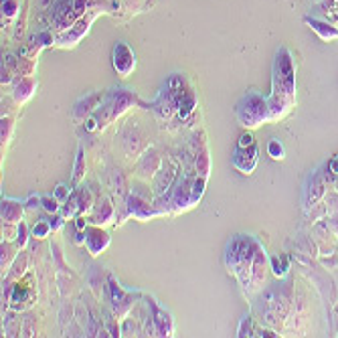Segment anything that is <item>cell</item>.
Returning a JSON list of instances; mask_svg holds the SVG:
<instances>
[{"label": "cell", "instance_id": "20", "mask_svg": "<svg viewBox=\"0 0 338 338\" xmlns=\"http://www.w3.org/2000/svg\"><path fill=\"white\" fill-rule=\"evenodd\" d=\"M320 8H322L320 14H322L326 21H330V23L338 21V0H324Z\"/></svg>", "mask_w": 338, "mask_h": 338}, {"label": "cell", "instance_id": "11", "mask_svg": "<svg viewBox=\"0 0 338 338\" xmlns=\"http://www.w3.org/2000/svg\"><path fill=\"white\" fill-rule=\"evenodd\" d=\"M101 101V93H91V95H87V97H83L81 101H77L75 104V108H73V120L75 122H83L85 117L97 108V104Z\"/></svg>", "mask_w": 338, "mask_h": 338}, {"label": "cell", "instance_id": "28", "mask_svg": "<svg viewBox=\"0 0 338 338\" xmlns=\"http://www.w3.org/2000/svg\"><path fill=\"white\" fill-rule=\"evenodd\" d=\"M27 241H28V227L21 221V223H19V237H16V247L23 249V247L27 245Z\"/></svg>", "mask_w": 338, "mask_h": 338}, {"label": "cell", "instance_id": "16", "mask_svg": "<svg viewBox=\"0 0 338 338\" xmlns=\"http://www.w3.org/2000/svg\"><path fill=\"white\" fill-rule=\"evenodd\" d=\"M195 108H197L195 93L184 89V91L180 93V97H178V112H176V113H178V117H180V120H187V117L195 112Z\"/></svg>", "mask_w": 338, "mask_h": 338}, {"label": "cell", "instance_id": "33", "mask_svg": "<svg viewBox=\"0 0 338 338\" xmlns=\"http://www.w3.org/2000/svg\"><path fill=\"white\" fill-rule=\"evenodd\" d=\"M55 197H57L59 200H67V198H69V187H67V184H57Z\"/></svg>", "mask_w": 338, "mask_h": 338}, {"label": "cell", "instance_id": "23", "mask_svg": "<svg viewBox=\"0 0 338 338\" xmlns=\"http://www.w3.org/2000/svg\"><path fill=\"white\" fill-rule=\"evenodd\" d=\"M19 237V223L2 221V241H16Z\"/></svg>", "mask_w": 338, "mask_h": 338}, {"label": "cell", "instance_id": "31", "mask_svg": "<svg viewBox=\"0 0 338 338\" xmlns=\"http://www.w3.org/2000/svg\"><path fill=\"white\" fill-rule=\"evenodd\" d=\"M255 142H253V136L249 132H243L241 136H239V140H237V148H249V146H253Z\"/></svg>", "mask_w": 338, "mask_h": 338}, {"label": "cell", "instance_id": "24", "mask_svg": "<svg viewBox=\"0 0 338 338\" xmlns=\"http://www.w3.org/2000/svg\"><path fill=\"white\" fill-rule=\"evenodd\" d=\"M85 174V154H83V148H79L77 152V160H75V172H73V180L79 182Z\"/></svg>", "mask_w": 338, "mask_h": 338}, {"label": "cell", "instance_id": "29", "mask_svg": "<svg viewBox=\"0 0 338 338\" xmlns=\"http://www.w3.org/2000/svg\"><path fill=\"white\" fill-rule=\"evenodd\" d=\"M12 120L8 115H4L2 117V144H6L8 140H10V134H12Z\"/></svg>", "mask_w": 338, "mask_h": 338}, {"label": "cell", "instance_id": "2", "mask_svg": "<svg viewBox=\"0 0 338 338\" xmlns=\"http://www.w3.org/2000/svg\"><path fill=\"white\" fill-rule=\"evenodd\" d=\"M237 120L243 128H257L269 117V104L257 93H247L237 104Z\"/></svg>", "mask_w": 338, "mask_h": 338}, {"label": "cell", "instance_id": "27", "mask_svg": "<svg viewBox=\"0 0 338 338\" xmlns=\"http://www.w3.org/2000/svg\"><path fill=\"white\" fill-rule=\"evenodd\" d=\"M19 10V0H2V14L6 19H12Z\"/></svg>", "mask_w": 338, "mask_h": 338}, {"label": "cell", "instance_id": "18", "mask_svg": "<svg viewBox=\"0 0 338 338\" xmlns=\"http://www.w3.org/2000/svg\"><path fill=\"white\" fill-rule=\"evenodd\" d=\"M16 243L12 245L10 241H2V272H8V267L14 263V259L19 257L16 255Z\"/></svg>", "mask_w": 338, "mask_h": 338}, {"label": "cell", "instance_id": "4", "mask_svg": "<svg viewBox=\"0 0 338 338\" xmlns=\"http://www.w3.org/2000/svg\"><path fill=\"white\" fill-rule=\"evenodd\" d=\"M112 65L120 77H130L136 69V55L128 43H115L112 51Z\"/></svg>", "mask_w": 338, "mask_h": 338}, {"label": "cell", "instance_id": "14", "mask_svg": "<svg viewBox=\"0 0 338 338\" xmlns=\"http://www.w3.org/2000/svg\"><path fill=\"white\" fill-rule=\"evenodd\" d=\"M23 211L25 205H21L19 200H12V198H2V221L6 223H21L23 221Z\"/></svg>", "mask_w": 338, "mask_h": 338}, {"label": "cell", "instance_id": "36", "mask_svg": "<svg viewBox=\"0 0 338 338\" xmlns=\"http://www.w3.org/2000/svg\"><path fill=\"white\" fill-rule=\"evenodd\" d=\"M128 328H132V318H128L126 322H124V326H122V334H126V332H128ZM134 330H136V334H140V332H142V328H140L138 324H134Z\"/></svg>", "mask_w": 338, "mask_h": 338}, {"label": "cell", "instance_id": "6", "mask_svg": "<svg viewBox=\"0 0 338 338\" xmlns=\"http://www.w3.org/2000/svg\"><path fill=\"white\" fill-rule=\"evenodd\" d=\"M233 164L241 174H251L257 166V148L255 144L249 148H237L233 156Z\"/></svg>", "mask_w": 338, "mask_h": 338}, {"label": "cell", "instance_id": "37", "mask_svg": "<svg viewBox=\"0 0 338 338\" xmlns=\"http://www.w3.org/2000/svg\"><path fill=\"white\" fill-rule=\"evenodd\" d=\"M259 336H278L274 330H269V328H261L259 330Z\"/></svg>", "mask_w": 338, "mask_h": 338}, {"label": "cell", "instance_id": "34", "mask_svg": "<svg viewBox=\"0 0 338 338\" xmlns=\"http://www.w3.org/2000/svg\"><path fill=\"white\" fill-rule=\"evenodd\" d=\"M75 229L77 231H85L87 229V219L83 217V215H77V219H75Z\"/></svg>", "mask_w": 338, "mask_h": 338}, {"label": "cell", "instance_id": "9", "mask_svg": "<svg viewBox=\"0 0 338 338\" xmlns=\"http://www.w3.org/2000/svg\"><path fill=\"white\" fill-rule=\"evenodd\" d=\"M87 239H85V247L91 255H99L108 245H110V235L101 229H85Z\"/></svg>", "mask_w": 338, "mask_h": 338}, {"label": "cell", "instance_id": "13", "mask_svg": "<svg viewBox=\"0 0 338 338\" xmlns=\"http://www.w3.org/2000/svg\"><path fill=\"white\" fill-rule=\"evenodd\" d=\"M35 89H37V81H35L32 75L30 77H19V81H16V85H14L12 97H14L16 104H23V101L30 99V95H32Z\"/></svg>", "mask_w": 338, "mask_h": 338}, {"label": "cell", "instance_id": "7", "mask_svg": "<svg viewBox=\"0 0 338 338\" xmlns=\"http://www.w3.org/2000/svg\"><path fill=\"white\" fill-rule=\"evenodd\" d=\"M176 174H178V162L170 156H166V160H162V166L156 174V184H154L156 193L162 195L166 189H170V184L176 178Z\"/></svg>", "mask_w": 338, "mask_h": 338}, {"label": "cell", "instance_id": "5", "mask_svg": "<svg viewBox=\"0 0 338 338\" xmlns=\"http://www.w3.org/2000/svg\"><path fill=\"white\" fill-rule=\"evenodd\" d=\"M265 280V251L261 247H257L255 251V257H253V263H251V272H249V285H247V292L245 296L253 294L255 290H259V285L263 283Z\"/></svg>", "mask_w": 338, "mask_h": 338}, {"label": "cell", "instance_id": "10", "mask_svg": "<svg viewBox=\"0 0 338 338\" xmlns=\"http://www.w3.org/2000/svg\"><path fill=\"white\" fill-rule=\"evenodd\" d=\"M150 306H152V324H154V332H156L158 336H170V334H172L170 316L164 314L152 300H150Z\"/></svg>", "mask_w": 338, "mask_h": 338}, {"label": "cell", "instance_id": "21", "mask_svg": "<svg viewBox=\"0 0 338 338\" xmlns=\"http://www.w3.org/2000/svg\"><path fill=\"white\" fill-rule=\"evenodd\" d=\"M59 198L55 197V195H43L41 197V207L47 211V213H51V215H57L59 211H61V205H59Z\"/></svg>", "mask_w": 338, "mask_h": 338}, {"label": "cell", "instance_id": "1", "mask_svg": "<svg viewBox=\"0 0 338 338\" xmlns=\"http://www.w3.org/2000/svg\"><path fill=\"white\" fill-rule=\"evenodd\" d=\"M257 247L259 245L253 241L251 237H243V235H239L237 239H233V243L227 249L225 263L229 267V274H233L235 278L239 280L243 292H247L249 272H251V263H253V257H255Z\"/></svg>", "mask_w": 338, "mask_h": 338}, {"label": "cell", "instance_id": "38", "mask_svg": "<svg viewBox=\"0 0 338 338\" xmlns=\"http://www.w3.org/2000/svg\"><path fill=\"white\" fill-rule=\"evenodd\" d=\"M314 2H322V0H314Z\"/></svg>", "mask_w": 338, "mask_h": 338}, {"label": "cell", "instance_id": "35", "mask_svg": "<svg viewBox=\"0 0 338 338\" xmlns=\"http://www.w3.org/2000/svg\"><path fill=\"white\" fill-rule=\"evenodd\" d=\"M85 130H87V132H95V130H99V122H97V117H89V120H85Z\"/></svg>", "mask_w": 338, "mask_h": 338}, {"label": "cell", "instance_id": "19", "mask_svg": "<svg viewBox=\"0 0 338 338\" xmlns=\"http://www.w3.org/2000/svg\"><path fill=\"white\" fill-rule=\"evenodd\" d=\"M77 200H79V215H83L85 211L93 209V205H95L91 191H89V189H85V187L77 191Z\"/></svg>", "mask_w": 338, "mask_h": 338}, {"label": "cell", "instance_id": "12", "mask_svg": "<svg viewBox=\"0 0 338 338\" xmlns=\"http://www.w3.org/2000/svg\"><path fill=\"white\" fill-rule=\"evenodd\" d=\"M304 23H306L316 35L322 39V41H334V39H338V30L332 27V25H328V21H318V19H310V16H306L304 19Z\"/></svg>", "mask_w": 338, "mask_h": 338}, {"label": "cell", "instance_id": "25", "mask_svg": "<svg viewBox=\"0 0 338 338\" xmlns=\"http://www.w3.org/2000/svg\"><path fill=\"white\" fill-rule=\"evenodd\" d=\"M51 231H53V227H51L49 221H37L35 227H32V237H35V239H45Z\"/></svg>", "mask_w": 338, "mask_h": 338}, {"label": "cell", "instance_id": "17", "mask_svg": "<svg viewBox=\"0 0 338 338\" xmlns=\"http://www.w3.org/2000/svg\"><path fill=\"white\" fill-rule=\"evenodd\" d=\"M27 265H28V257H27V253L25 251H21V255L14 259V263H12V269H8V282H12V280H21L23 276H25V272H27Z\"/></svg>", "mask_w": 338, "mask_h": 338}, {"label": "cell", "instance_id": "8", "mask_svg": "<svg viewBox=\"0 0 338 338\" xmlns=\"http://www.w3.org/2000/svg\"><path fill=\"white\" fill-rule=\"evenodd\" d=\"M160 166H162V156L158 154L154 148H148L144 152V156L140 158V162H138V176L140 178L156 176L158 170H160Z\"/></svg>", "mask_w": 338, "mask_h": 338}, {"label": "cell", "instance_id": "15", "mask_svg": "<svg viewBox=\"0 0 338 338\" xmlns=\"http://www.w3.org/2000/svg\"><path fill=\"white\" fill-rule=\"evenodd\" d=\"M113 217V207L110 205V202L106 198L97 200L93 205V217H91V223L95 225H104V223H110Z\"/></svg>", "mask_w": 338, "mask_h": 338}, {"label": "cell", "instance_id": "30", "mask_svg": "<svg viewBox=\"0 0 338 338\" xmlns=\"http://www.w3.org/2000/svg\"><path fill=\"white\" fill-rule=\"evenodd\" d=\"M237 336H253V328H251V318H243L241 324H239V330H237Z\"/></svg>", "mask_w": 338, "mask_h": 338}, {"label": "cell", "instance_id": "22", "mask_svg": "<svg viewBox=\"0 0 338 338\" xmlns=\"http://www.w3.org/2000/svg\"><path fill=\"white\" fill-rule=\"evenodd\" d=\"M35 67H37L35 59H30V57H23V59L19 61V77H30V75H32V71H35Z\"/></svg>", "mask_w": 338, "mask_h": 338}, {"label": "cell", "instance_id": "3", "mask_svg": "<svg viewBox=\"0 0 338 338\" xmlns=\"http://www.w3.org/2000/svg\"><path fill=\"white\" fill-rule=\"evenodd\" d=\"M99 12H101V10H93V12L83 14L81 19L75 21V25H73L69 30H67V32H61V35L57 37V43H59L61 47H73V45H77V43L89 32V27H91V23L95 21V16H97Z\"/></svg>", "mask_w": 338, "mask_h": 338}, {"label": "cell", "instance_id": "26", "mask_svg": "<svg viewBox=\"0 0 338 338\" xmlns=\"http://www.w3.org/2000/svg\"><path fill=\"white\" fill-rule=\"evenodd\" d=\"M267 152L274 160H282L283 158V146L280 144V140H272L267 144Z\"/></svg>", "mask_w": 338, "mask_h": 338}, {"label": "cell", "instance_id": "32", "mask_svg": "<svg viewBox=\"0 0 338 338\" xmlns=\"http://www.w3.org/2000/svg\"><path fill=\"white\" fill-rule=\"evenodd\" d=\"M39 207H41V197L39 195H30L27 198V202H25V209H28V211H35Z\"/></svg>", "mask_w": 338, "mask_h": 338}]
</instances>
